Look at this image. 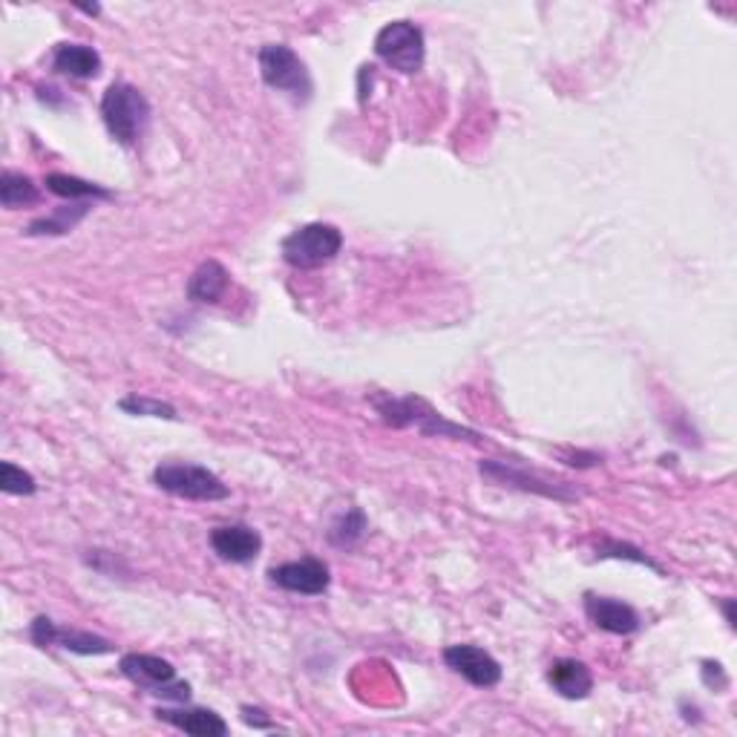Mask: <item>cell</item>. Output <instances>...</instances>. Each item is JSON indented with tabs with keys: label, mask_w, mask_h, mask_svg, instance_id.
I'll return each mask as SVG.
<instances>
[{
	"label": "cell",
	"mask_w": 737,
	"mask_h": 737,
	"mask_svg": "<svg viewBox=\"0 0 737 737\" xmlns=\"http://www.w3.org/2000/svg\"><path fill=\"white\" fill-rule=\"evenodd\" d=\"M372 404H375L377 415H381L390 426H397V430H404V426H415L417 432H424V435H439V439L481 441L479 432L446 421L441 412H435L430 404H426L424 397H415V395L372 397Z\"/></svg>",
	"instance_id": "6da1fadb"
},
{
	"label": "cell",
	"mask_w": 737,
	"mask_h": 737,
	"mask_svg": "<svg viewBox=\"0 0 737 737\" xmlns=\"http://www.w3.org/2000/svg\"><path fill=\"white\" fill-rule=\"evenodd\" d=\"M101 119H105V127L112 139L125 147H132L150 125V101L139 87H132L127 81H112L105 98H101Z\"/></svg>",
	"instance_id": "7a4b0ae2"
},
{
	"label": "cell",
	"mask_w": 737,
	"mask_h": 737,
	"mask_svg": "<svg viewBox=\"0 0 737 737\" xmlns=\"http://www.w3.org/2000/svg\"><path fill=\"white\" fill-rule=\"evenodd\" d=\"M257 63L259 76H263V81L272 90L286 92L297 105H306L308 98H312V76H308L303 58L292 47H286V43H265L257 52Z\"/></svg>",
	"instance_id": "3957f363"
},
{
	"label": "cell",
	"mask_w": 737,
	"mask_h": 737,
	"mask_svg": "<svg viewBox=\"0 0 737 737\" xmlns=\"http://www.w3.org/2000/svg\"><path fill=\"white\" fill-rule=\"evenodd\" d=\"M343 248V234L337 225L328 223H308L303 228L292 230L279 250H283V259H286L292 268H303V272H312V268H321V265L332 263Z\"/></svg>",
	"instance_id": "277c9868"
},
{
	"label": "cell",
	"mask_w": 737,
	"mask_h": 737,
	"mask_svg": "<svg viewBox=\"0 0 737 737\" xmlns=\"http://www.w3.org/2000/svg\"><path fill=\"white\" fill-rule=\"evenodd\" d=\"M156 488L185 501H225L230 499V488L208 466L199 464H179L167 461L154 470Z\"/></svg>",
	"instance_id": "5b68a950"
},
{
	"label": "cell",
	"mask_w": 737,
	"mask_h": 737,
	"mask_svg": "<svg viewBox=\"0 0 737 737\" xmlns=\"http://www.w3.org/2000/svg\"><path fill=\"white\" fill-rule=\"evenodd\" d=\"M121 675L130 682H136L139 689L147 695L161 697V700L174 702H188L190 700V686L176 677L174 662L161 660L156 655H125L119 662Z\"/></svg>",
	"instance_id": "8992f818"
},
{
	"label": "cell",
	"mask_w": 737,
	"mask_h": 737,
	"mask_svg": "<svg viewBox=\"0 0 737 737\" xmlns=\"http://www.w3.org/2000/svg\"><path fill=\"white\" fill-rule=\"evenodd\" d=\"M375 56L383 63H390L392 70L415 76L424 67L426 41L424 29L412 21H392L375 36Z\"/></svg>",
	"instance_id": "52a82bcc"
},
{
	"label": "cell",
	"mask_w": 737,
	"mask_h": 737,
	"mask_svg": "<svg viewBox=\"0 0 737 737\" xmlns=\"http://www.w3.org/2000/svg\"><path fill=\"white\" fill-rule=\"evenodd\" d=\"M479 473L488 481H493V484H501V488L524 490V493L544 495V499H553V501L579 499V493L577 490H571V484H564V481H550L548 475L535 473V470H530V466L524 464H513V461H499V459L481 461Z\"/></svg>",
	"instance_id": "ba28073f"
},
{
	"label": "cell",
	"mask_w": 737,
	"mask_h": 737,
	"mask_svg": "<svg viewBox=\"0 0 737 737\" xmlns=\"http://www.w3.org/2000/svg\"><path fill=\"white\" fill-rule=\"evenodd\" d=\"M29 637H32V642L41 648L56 646L63 648V651H72V655H83V657H101L116 651V646H112L107 637H98V633L92 631H78V628L56 626L49 617L32 619Z\"/></svg>",
	"instance_id": "9c48e42d"
},
{
	"label": "cell",
	"mask_w": 737,
	"mask_h": 737,
	"mask_svg": "<svg viewBox=\"0 0 737 737\" xmlns=\"http://www.w3.org/2000/svg\"><path fill=\"white\" fill-rule=\"evenodd\" d=\"M272 584L283 588L288 593H299V597H321L328 591L332 584V571L328 564L317 557L297 559V562H283L274 564L268 571Z\"/></svg>",
	"instance_id": "30bf717a"
},
{
	"label": "cell",
	"mask_w": 737,
	"mask_h": 737,
	"mask_svg": "<svg viewBox=\"0 0 737 737\" xmlns=\"http://www.w3.org/2000/svg\"><path fill=\"white\" fill-rule=\"evenodd\" d=\"M444 662L475 689H493L501 682L499 660L488 655L484 648L473 646V642H459V646L444 648Z\"/></svg>",
	"instance_id": "8fae6325"
},
{
	"label": "cell",
	"mask_w": 737,
	"mask_h": 737,
	"mask_svg": "<svg viewBox=\"0 0 737 737\" xmlns=\"http://www.w3.org/2000/svg\"><path fill=\"white\" fill-rule=\"evenodd\" d=\"M582 606H584V617L591 619L599 631L628 637V633L640 631V626H642L640 613L633 611L628 602H622V599L599 597V593H584Z\"/></svg>",
	"instance_id": "7c38bea8"
},
{
	"label": "cell",
	"mask_w": 737,
	"mask_h": 737,
	"mask_svg": "<svg viewBox=\"0 0 737 737\" xmlns=\"http://www.w3.org/2000/svg\"><path fill=\"white\" fill-rule=\"evenodd\" d=\"M210 548L223 562L248 564L263 550V535L248 524H223L210 530Z\"/></svg>",
	"instance_id": "4fadbf2b"
},
{
	"label": "cell",
	"mask_w": 737,
	"mask_h": 737,
	"mask_svg": "<svg viewBox=\"0 0 737 737\" xmlns=\"http://www.w3.org/2000/svg\"><path fill=\"white\" fill-rule=\"evenodd\" d=\"M548 682L550 689L564 700H584L593 691L591 668L584 666L582 660H573V657H562V660L553 662L548 668Z\"/></svg>",
	"instance_id": "5bb4252c"
},
{
	"label": "cell",
	"mask_w": 737,
	"mask_h": 737,
	"mask_svg": "<svg viewBox=\"0 0 737 737\" xmlns=\"http://www.w3.org/2000/svg\"><path fill=\"white\" fill-rule=\"evenodd\" d=\"M230 286V274L219 259H205L188 279V299L199 306H214L225 297Z\"/></svg>",
	"instance_id": "9a60e30c"
},
{
	"label": "cell",
	"mask_w": 737,
	"mask_h": 737,
	"mask_svg": "<svg viewBox=\"0 0 737 737\" xmlns=\"http://www.w3.org/2000/svg\"><path fill=\"white\" fill-rule=\"evenodd\" d=\"M156 717L194 737H225L228 724L210 709H156Z\"/></svg>",
	"instance_id": "2e32d148"
},
{
	"label": "cell",
	"mask_w": 737,
	"mask_h": 737,
	"mask_svg": "<svg viewBox=\"0 0 737 737\" xmlns=\"http://www.w3.org/2000/svg\"><path fill=\"white\" fill-rule=\"evenodd\" d=\"M52 70L70 78H96L101 72V56L83 43H58L52 49Z\"/></svg>",
	"instance_id": "e0dca14e"
},
{
	"label": "cell",
	"mask_w": 737,
	"mask_h": 737,
	"mask_svg": "<svg viewBox=\"0 0 737 737\" xmlns=\"http://www.w3.org/2000/svg\"><path fill=\"white\" fill-rule=\"evenodd\" d=\"M92 203H70L61 205L56 214L41 216L36 223L29 225L27 234L29 237H61V234H70L78 223H81L83 216L90 214Z\"/></svg>",
	"instance_id": "ac0fdd59"
},
{
	"label": "cell",
	"mask_w": 737,
	"mask_h": 737,
	"mask_svg": "<svg viewBox=\"0 0 737 737\" xmlns=\"http://www.w3.org/2000/svg\"><path fill=\"white\" fill-rule=\"evenodd\" d=\"M47 190L49 194L70 199V203H92V199H112V190L101 188L96 181L78 179L70 174H49L47 176Z\"/></svg>",
	"instance_id": "d6986e66"
},
{
	"label": "cell",
	"mask_w": 737,
	"mask_h": 737,
	"mask_svg": "<svg viewBox=\"0 0 737 737\" xmlns=\"http://www.w3.org/2000/svg\"><path fill=\"white\" fill-rule=\"evenodd\" d=\"M38 203V188L36 181L23 174H14V170H3L0 176V205L7 210L29 208V205Z\"/></svg>",
	"instance_id": "ffe728a7"
},
{
	"label": "cell",
	"mask_w": 737,
	"mask_h": 737,
	"mask_svg": "<svg viewBox=\"0 0 737 737\" xmlns=\"http://www.w3.org/2000/svg\"><path fill=\"white\" fill-rule=\"evenodd\" d=\"M366 530H368V522H366V515H363V510H348V513H343L334 519L332 528L326 530V535L334 548H355L363 535H366Z\"/></svg>",
	"instance_id": "44dd1931"
},
{
	"label": "cell",
	"mask_w": 737,
	"mask_h": 737,
	"mask_svg": "<svg viewBox=\"0 0 737 737\" xmlns=\"http://www.w3.org/2000/svg\"><path fill=\"white\" fill-rule=\"evenodd\" d=\"M597 557L599 559H628V562L646 564V568H651V571L660 573V577L666 573L660 564L648 557V553H642L640 548H633V544H628V542H617V539H606V542H599L597 544Z\"/></svg>",
	"instance_id": "7402d4cb"
},
{
	"label": "cell",
	"mask_w": 737,
	"mask_h": 737,
	"mask_svg": "<svg viewBox=\"0 0 737 737\" xmlns=\"http://www.w3.org/2000/svg\"><path fill=\"white\" fill-rule=\"evenodd\" d=\"M121 412H130V415H147V417H165V421H176V410L165 401H156V397L145 395H130L119 401Z\"/></svg>",
	"instance_id": "603a6c76"
},
{
	"label": "cell",
	"mask_w": 737,
	"mask_h": 737,
	"mask_svg": "<svg viewBox=\"0 0 737 737\" xmlns=\"http://www.w3.org/2000/svg\"><path fill=\"white\" fill-rule=\"evenodd\" d=\"M0 490L9 495H32L38 490V484L27 470H21V466L12 464V461H3V464H0Z\"/></svg>",
	"instance_id": "cb8c5ba5"
},
{
	"label": "cell",
	"mask_w": 737,
	"mask_h": 737,
	"mask_svg": "<svg viewBox=\"0 0 737 737\" xmlns=\"http://www.w3.org/2000/svg\"><path fill=\"white\" fill-rule=\"evenodd\" d=\"M243 720L248 726H254V729H274L272 720H265L263 711L250 709V706H243Z\"/></svg>",
	"instance_id": "d4e9b609"
},
{
	"label": "cell",
	"mask_w": 737,
	"mask_h": 737,
	"mask_svg": "<svg viewBox=\"0 0 737 737\" xmlns=\"http://www.w3.org/2000/svg\"><path fill=\"white\" fill-rule=\"evenodd\" d=\"M720 606H724V613H726V622H729V628H735V599H720Z\"/></svg>",
	"instance_id": "484cf974"
},
{
	"label": "cell",
	"mask_w": 737,
	"mask_h": 737,
	"mask_svg": "<svg viewBox=\"0 0 737 737\" xmlns=\"http://www.w3.org/2000/svg\"><path fill=\"white\" fill-rule=\"evenodd\" d=\"M81 9V12H87V14H98L101 12V7H96V3H92V7H78Z\"/></svg>",
	"instance_id": "4316f807"
}]
</instances>
